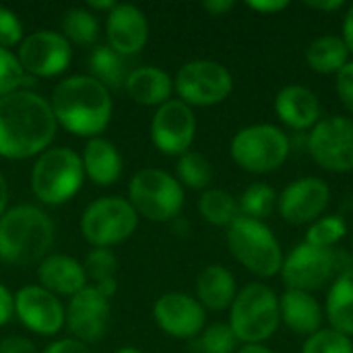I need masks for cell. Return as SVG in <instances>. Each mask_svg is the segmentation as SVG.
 <instances>
[{
	"label": "cell",
	"mask_w": 353,
	"mask_h": 353,
	"mask_svg": "<svg viewBox=\"0 0 353 353\" xmlns=\"http://www.w3.org/2000/svg\"><path fill=\"white\" fill-rule=\"evenodd\" d=\"M308 153L316 165L333 174L353 170V118L329 116L308 132Z\"/></svg>",
	"instance_id": "cell-12"
},
{
	"label": "cell",
	"mask_w": 353,
	"mask_h": 353,
	"mask_svg": "<svg viewBox=\"0 0 353 353\" xmlns=\"http://www.w3.org/2000/svg\"><path fill=\"white\" fill-rule=\"evenodd\" d=\"M290 137L275 124H250L240 128L232 143L234 163L248 174H271L290 157Z\"/></svg>",
	"instance_id": "cell-7"
},
{
	"label": "cell",
	"mask_w": 353,
	"mask_h": 353,
	"mask_svg": "<svg viewBox=\"0 0 353 353\" xmlns=\"http://www.w3.org/2000/svg\"><path fill=\"white\" fill-rule=\"evenodd\" d=\"M273 108L277 118L292 130H312L323 114L319 95L304 85H288L279 89Z\"/></svg>",
	"instance_id": "cell-20"
},
{
	"label": "cell",
	"mask_w": 353,
	"mask_h": 353,
	"mask_svg": "<svg viewBox=\"0 0 353 353\" xmlns=\"http://www.w3.org/2000/svg\"><path fill=\"white\" fill-rule=\"evenodd\" d=\"M128 203L134 207L139 217L155 223L174 221L184 207V186L176 176L163 170L145 168L128 182Z\"/></svg>",
	"instance_id": "cell-8"
},
{
	"label": "cell",
	"mask_w": 353,
	"mask_h": 353,
	"mask_svg": "<svg viewBox=\"0 0 353 353\" xmlns=\"http://www.w3.org/2000/svg\"><path fill=\"white\" fill-rule=\"evenodd\" d=\"M225 242L232 256L252 275L269 279L281 273L283 248L277 236L265 221L250 217H238L225 232Z\"/></svg>",
	"instance_id": "cell-4"
},
{
	"label": "cell",
	"mask_w": 353,
	"mask_h": 353,
	"mask_svg": "<svg viewBox=\"0 0 353 353\" xmlns=\"http://www.w3.org/2000/svg\"><path fill=\"white\" fill-rule=\"evenodd\" d=\"M238 296L236 277L223 265H207L196 277V300L205 310H230Z\"/></svg>",
	"instance_id": "cell-25"
},
{
	"label": "cell",
	"mask_w": 353,
	"mask_h": 353,
	"mask_svg": "<svg viewBox=\"0 0 353 353\" xmlns=\"http://www.w3.org/2000/svg\"><path fill=\"white\" fill-rule=\"evenodd\" d=\"M335 91L343 103V108L353 118V60H350L337 74H335Z\"/></svg>",
	"instance_id": "cell-39"
},
{
	"label": "cell",
	"mask_w": 353,
	"mask_h": 353,
	"mask_svg": "<svg viewBox=\"0 0 353 353\" xmlns=\"http://www.w3.org/2000/svg\"><path fill=\"white\" fill-rule=\"evenodd\" d=\"M228 325L242 345L269 341L281 325L279 296L261 281L244 285L230 306Z\"/></svg>",
	"instance_id": "cell-5"
},
{
	"label": "cell",
	"mask_w": 353,
	"mask_h": 353,
	"mask_svg": "<svg viewBox=\"0 0 353 353\" xmlns=\"http://www.w3.org/2000/svg\"><path fill=\"white\" fill-rule=\"evenodd\" d=\"M58 126L74 137H101L114 114L112 91L91 74H72L62 79L50 97Z\"/></svg>",
	"instance_id": "cell-2"
},
{
	"label": "cell",
	"mask_w": 353,
	"mask_h": 353,
	"mask_svg": "<svg viewBox=\"0 0 353 353\" xmlns=\"http://www.w3.org/2000/svg\"><path fill=\"white\" fill-rule=\"evenodd\" d=\"M89 68H91V77L95 81H99L103 87H108L110 91L124 87L126 77H128L124 56H120L108 43L95 46V50L91 52V58H89Z\"/></svg>",
	"instance_id": "cell-29"
},
{
	"label": "cell",
	"mask_w": 353,
	"mask_h": 353,
	"mask_svg": "<svg viewBox=\"0 0 353 353\" xmlns=\"http://www.w3.org/2000/svg\"><path fill=\"white\" fill-rule=\"evenodd\" d=\"M201 217L217 228H230L240 217L238 199L221 188H207L199 199Z\"/></svg>",
	"instance_id": "cell-30"
},
{
	"label": "cell",
	"mask_w": 353,
	"mask_h": 353,
	"mask_svg": "<svg viewBox=\"0 0 353 353\" xmlns=\"http://www.w3.org/2000/svg\"><path fill=\"white\" fill-rule=\"evenodd\" d=\"M341 37H343L345 46L350 48V54H353V2L347 6V12H345V17H343Z\"/></svg>",
	"instance_id": "cell-45"
},
{
	"label": "cell",
	"mask_w": 353,
	"mask_h": 353,
	"mask_svg": "<svg viewBox=\"0 0 353 353\" xmlns=\"http://www.w3.org/2000/svg\"><path fill=\"white\" fill-rule=\"evenodd\" d=\"M157 327L174 339H194L207 327V310L184 292H168L153 306Z\"/></svg>",
	"instance_id": "cell-17"
},
{
	"label": "cell",
	"mask_w": 353,
	"mask_h": 353,
	"mask_svg": "<svg viewBox=\"0 0 353 353\" xmlns=\"http://www.w3.org/2000/svg\"><path fill=\"white\" fill-rule=\"evenodd\" d=\"M39 353H91L89 345L72 339V337H64V339H58L54 343H50L46 350H41Z\"/></svg>",
	"instance_id": "cell-41"
},
{
	"label": "cell",
	"mask_w": 353,
	"mask_h": 353,
	"mask_svg": "<svg viewBox=\"0 0 353 353\" xmlns=\"http://www.w3.org/2000/svg\"><path fill=\"white\" fill-rule=\"evenodd\" d=\"M17 58L23 70L35 79L58 77L70 66L72 46L60 31L37 29L23 37Z\"/></svg>",
	"instance_id": "cell-13"
},
{
	"label": "cell",
	"mask_w": 353,
	"mask_h": 353,
	"mask_svg": "<svg viewBox=\"0 0 353 353\" xmlns=\"http://www.w3.org/2000/svg\"><path fill=\"white\" fill-rule=\"evenodd\" d=\"M234 6H236L234 0H205L203 2V8L213 17H221V14L230 12Z\"/></svg>",
	"instance_id": "cell-44"
},
{
	"label": "cell",
	"mask_w": 353,
	"mask_h": 353,
	"mask_svg": "<svg viewBox=\"0 0 353 353\" xmlns=\"http://www.w3.org/2000/svg\"><path fill=\"white\" fill-rule=\"evenodd\" d=\"M176 180L182 186L194 188V190H207V186L213 180V165L211 161L199 153V151H186L178 157L176 163Z\"/></svg>",
	"instance_id": "cell-33"
},
{
	"label": "cell",
	"mask_w": 353,
	"mask_h": 353,
	"mask_svg": "<svg viewBox=\"0 0 353 353\" xmlns=\"http://www.w3.org/2000/svg\"><path fill=\"white\" fill-rule=\"evenodd\" d=\"M302 353H353V339L329 329H321L319 333L306 337Z\"/></svg>",
	"instance_id": "cell-37"
},
{
	"label": "cell",
	"mask_w": 353,
	"mask_h": 353,
	"mask_svg": "<svg viewBox=\"0 0 353 353\" xmlns=\"http://www.w3.org/2000/svg\"><path fill=\"white\" fill-rule=\"evenodd\" d=\"M352 259H353V248H352Z\"/></svg>",
	"instance_id": "cell-51"
},
{
	"label": "cell",
	"mask_w": 353,
	"mask_h": 353,
	"mask_svg": "<svg viewBox=\"0 0 353 353\" xmlns=\"http://www.w3.org/2000/svg\"><path fill=\"white\" fill-rule=\"evenodd\" d=\"M341 273V256L335 248H319L306 242H300L283 259L281 279L285 290L300 292H319L335 281Z\"/></svg>",
	"instance_id": "cell-11"
},
{
	"label": "cell",
	"mask_w": 353,
	"mask_h": 353,
	"mask_svg": "<svg viewBox=\"0 0 353 353\" xmlns=\"http://www.w3.org/2000/svg\"><path fill=\"white\" fill-rule=\"evenodd\" d=\"M118 2H114V0H91L89 2V10L93 12V10H112L114 6H116Z\"/></svg>",
	"instance_id": "cell-49"
},
{
	"label": "cell",
	"mask_w": 353,
	"mask_h": 353,
	"mask_svg": "<svg viewBox=\"0 0 353 353\" xmlns=\"http://www.w3.org/2000/svg\"><path fill=\"white\" fill-rule=\"evenodd\" d=\"M14 316L25 329L41 337H54L66 325L64 304L41 285H25L14 294Z\"/></svg>",
	"instance_id": "cell-16"
},
{
	"label": "cell",
	"mask_w": 353,
	"mask_h": 353,
	"mask_svg": "<svg viewBox=\"0 0 353 353\" xmlns=\"http://www.w3.org/2000/svg\"><path fill=\"white\" fill-rule=\"evenodd\" d=\"M54 244V221L35 205H17L0 217V261L14 267L41 263Z\"/></svg>",
	"instance_id": "cell-3"
},
{
	"label": "cell",
	"mask_w": 353,
	"mask_h": 353,
	"mask_svg": "<svg viewBox=\"0 0 353 353\" xmlns=\"http://www.w3.org/2000/svg\"><path fill=\"white\" fill-rule=\"evenodd\" d=\"M60 33L70 41V46H91L99 35V21L95 12H91L89 8L77 6L64 12Z\"/></svg>",
	"instance_id": "cell-31"
},
{
	"label": "cell",
	"mask_w": 353,
	"mask_h": 353,
	"mask_svg": "<svg viewBox=\"0 0 353 353\" xmlns=\"http://www.w3.org/2000/svg\"><path fill=\"white\" fill-rule=\"evenodd\" d=\"M81 159H83L85 178H89L97 186H112L122 176V168H124L122 155L118 147L103 137L89 139L81 153Z\"/></svg>",
	"instance_id": "cell-23"
},
{
	"label": "cell",
	"mask_w": 353,
	"mask_h": 353,
	"mask_svg": "<svg viewBox=\"0 0 353 353\" xmlns=\"http://www.w3.org/2000/svg\"><path fill=\"white\" fill-rule=\"evenodd\" d=\"M174 91L190 108H211L232 95L234 77L221 62L199 58L180 66L174 77Z\"/></svg>",
	"instance_id": "cell-9"
},
{
	"label": "cell",
	"mask_w": 353,
	"mask_h": 353,
	"mask_svg": "<svg viewBox=\"0 0 353 353\" xmlns=\"http://www.w3.org/2000/svg\"><path fill=\"white\" fill-rule=\"evenodd\" d=\"M83 180V159L70 147L46 149L31 168V190L39 203L50 207L68 203L81 190Z\"/></svg>",
	"instance_id": "cell-6"
},
{
	"label": "cell",
	"mask_w": 353,
	"mask_h": 353,
	"mask_svg": "<svg viewBox=\"0 0 353 353\" xmlns=\"http://www.w3.org/2000/svg\"><path fill=\"white\" fill-rule=\"evenodd\" d=\"M151 141L163 155L180 157L190 151L196 137V116L190 105L180 99H170L155 108L151 118Z\"/></svg>",
	"instance_id": "cell-14"
},
{
	"label": "cell",
	"mask_w": 353,
	"mask_h": 353,
	"mask_svg": "<svg viewBox=\"0 0 353 353\" xmlns=\"http://www.w3.org/2000/svg\"><path fill=\"white\" fill-rule=\"evenodd\" d=\"M277 192L271 184L267 182H252L242 196L238 199V207H240V215L242 217H250L256 221L267 219L275 209H277Z\"/></svg>",
	"instance_id": "cell-32"
},
{
	"label": "cell",
	"mask_w": 353,
	"mask_h": 353,
	"mask_svg": "<svg viewBox=\"0 0 353 353\" xmlns=\"http://www.w3.org/2000/svg\"><path fill=\"white\" fill-rule=\"evenodd\" d=\"M6 203H8V184H6V178L0 170V217L6 211Z\"/></svg>",
	"instance_id": "cell-47"
},
{
	"label": "cell",
	"mask_w": 353,
	"mask_h": 353,
	"mask_svg": "<svg viewBox=\"0 0 353 353\" xmlns=\"http://www.w3.org/2000/svg\"><path fill=\"white\" fill-rule=\"evenodd\" d=\"M347 234V223L341 215H325L308 225L306 230V244L319 248H335Z\"/></svg>",
	"instance_id": "cell-34"
},
{
	"label": "cell",
	"mask_w": 353,
	"mask_h": 353,
	"mask_svg": "<svg viewBox=\"0 0 353 353\" xmlns=\"http://www.w3.org/2000/svg\"><path fill=\"white\" fill-rule=\"evenodd\" d=\"M0 353H39L35 343L21 335H8L0 341Z\"/></svg>",
	"instance_id": "cell-40"
},
{
	"label": "cell",
	"mask_w": 353,
	"mask_h": 353,
	"mask_svg": "<svg viewBox=\"0 0 353 353\" xmlns=\"http://www.w3.org/2000/svg\"><path fill=\"white\" fill-rule=\"evenodd\" d=\"M83 269L87 273V281H91V285L101 296H105L110 300L116 294V290H118V281H116L118 259L112 248H93L87 254Z\"/></svg>",
	"instance_id": "cell-28"
},
{
	"label": "cell",
	"mask_w": 353,
	"mask_h": 353,
	"mask_svg": "<svg viewBox=\"0 0 353 353\" xmlns=\"http://www.w3.org/2000/svg\"><path fill=\"white\" fill-rule=\"evenodd\" d=\"M236 353H275L273 350H269L265 343H246V345H240Z\"/></svg>",
	"instance_id": "cell-48"
},
{
	"label": "cell",
	"mask_w": 353,
	"mask_h": 353,
	"mask_svg": "<svg viewBox=\"0 0 353 353\" xmlns=\"http://www.w3.org/2000/svg\"><path fill=\"white\" fill-rule=\"evenodd\" d=\"M350 56L341 35H321L306 48V64L319 74H337L350 62Z\"/></svg>",
	"instance_id": "cell-27"
},
{
	"label": "cell",
	"mask_w": 353,
	"mask_h": 353,
	"mask_svg": "<svg viewBox=\"0 0 353 353\" xmlns=\"http://www.w3.org/2000/svg\"><path fill=\"white\" fill-rule=\"evenodd\" d=\"M124 89L139 105L159 108L172 99L174 79L159 66H139L128 72Z\"/></svg>",
	"instance_id": "cell-24"
},
{
	"label": "cell",
	"mask_w": 353,
	"mask_h": 353,
	"mask_svg": "<svg viewBox=\"0 0 353 353\" xmlns=\"http://www.w3.org/2000/svg\"><path fill=\"white\" fill-rule=\"evenodd\" d=\"M25 31L19 14L6 6H0V48H14L23 41Z\"/></svg>",
	"instance_id": "cell-38"
},
{
	"label": "cell",
	"mask_w": 353,
	"mask_h": 353,
	"mask_svg": "<svg viewBox=\"0 0 353 353\" xmlns=\"http://www.w3.org/2000/svg\"><path fill=\"white\" fill-rule=\"evenodd\" d=\"M114 353H143V352H139L137 347H130V345H124V347H120L118 352H114Z\"/></svg>",
	"instance_id": "cell-50"
},
{
	"label": "cell",
	"mask_w": 353,
	"mask_h": 353,
	"mask_svg": "<svg viewBox=\"0 0 353 353\" xmlns=\"http://www.w3.org/2000/svg\"><path fill=\"white\" fill-rule=\"evenodd\" d=\"M37 279L43 290H48L54 296H68L72 298L83 288L89 285L87 273L83 269V263L77 261L70 254H48L37 265Z\"/></svg>",
	"instance_id": "cell-21"
},
{
	"label": "cell",
	"mask_w": 353,
	"mask_h": 353,
	"mask_svg": "<svg viewBox=\"0 0 353 353\" xmlns=\"http://www.w3.org/2000/svg\"><path fill=\"white\" fill-rule=\"evenodd\" d=\"M248 8L256 10V12H263V14H275V12H281L290 6L288 0H250L246 2Z\"/></svg>",
	"instance_id": "cell-43"
},
{
	"label": "cell",
	"mask_w": 353,
	"mask_h": 353,
	"mask_svg": "<svg viewBox=\"0 0 353 353\" xmlns=\"http://www.w3.org/2000/svg\"><path fill=\"white\" fill-rule=\"evenodd\" d=\"M108 46L120 56L139 54L149 41V21L134 4H116L105 19Z\"/></svg>",
	"instance_id": "cell-19"
},
{
	"label": "cell",
	"mask_w": 353,
	"mask_h": 353,
	"mask_svg": "<svg viewBox=\"0 0 353 353\" xmlns=\"http://www.w3.org/2000/svg\"><path fill=\"white\" fill-rule=\"evenodd\" d=\"M110 300L93 285H87L74 294L66 306V327L72 339L85 345L103 339L110 325Z\"/></svg>",
	"instance_id": "cell-18"
},
{
	"label": "cell",
	"mask_w": 353,
	"mask_h": 353,
	"mask_svg": "<svg viewBox=\"0 0 353 353\" xmlns=\"http://www.w3.org/2000/svg\"><path fill=\"white\" fill-rule=\"evenodd\" d=\"M279 314L281 323L292 333L304 337L319 333L325 321V308L321 302L312 294L300 290H285L279 296Z\"/></svg>",
	"instance_id": "cell-22"
},
{
	"label": "cell",
	"mask_w": 353,
	"mask_h": 353,
	"mask_svg": "<svg viewBox=\"0 0 353 353\" xmlns=\"http://www.w3.org/2000/svg\"><path fill=\"white\" fill-rule=\"evenodd\" d=\"M238 345L240 341L228 323H213L205 327L196 341V347L201 353H236Z\"/></svg>",
	"instance_id": "cell-36"
},
{
	"label": "cell",
	"mask_w": 353,
	"mask_h": 353,
	"mask_svg": "<svg viewBox=\"0 0 353 353\" xmlns=\"http://www.w3.org/2000/svg\"><path fill=\"white\" fill-rule=\"evenodd\" d=\"M331 203V188L323 178L304 176L294 180L277 196V211L292 225H310L323 217Z\"/></svg>",
	"instance_id": "cell-15"
},
{
	"label": "cell",
	"mask_w": 353,
	"mask_h": 353,
	"mask_svg": "<svg viewBox=\"0 0 353 353\" xmlns=\"http://www.w3.org/2000/svg\"><path fill=\"white\" fill-rule=\"evenodd\" d=\"M14 316V294L0 283V327H4Z\"/></svg>",
	"instance_id": "cell-42"
},
{
	"label": "cell",
	"mask_w": 353,
	"mask_h": 353,
	"mask_svg": "<svg viewBox=\"0 0 353 353\" xmlns=\"http://www.w3.org/2000/svg\"><path fill=\"white\" fill-rule=\"evenodd\" d=\"M139 225V213L122 196L93 201L81 217V234L93 248H112L128 240Z\"/></svg>",
	"instance_id": "cell-10"
},
{
	"label": "cell",
	"mask_w": 353,
	"mask_h": 353,
	"mask_svg": "<svg viewBox=\"0 0 353 353\" xmlns=\"http://www.w3.org/2000/svg\"><path fill=\"white\" fill-rule=\"evenodd\" d=\"M306 6L321 10V12H335L339 8H343V0H308Z\"/></svg>",
	"instance_id": "cell-46"
},
{
	"label": "cell",
	"mask_w": 353,
	"mask_h": 353,
	"mask_svg": "<svg viewBox=\"0 0 353 353\" xmlns=\"http://www.w3.org/2000/svg\"><path fill=\"white\" fill-rule=\"evenodd\" d=\"M325 319L331 329L353 339V269L341 271L329 288Z\"/></svg>",
	"instance_id": "cell-26"
},
{
	"label": "cell",
	"mask_w": 353,
	"mask_h": 353,
	"mask_svg": "<svg viewBox=\"0 0 353 353\" xmlns=\"http://www.w3.org/2000/svg\"><path fill=\"white\" fill-rule=\"evenodd\" d=\"M35 77L27 74L17 58V52L0 48V97L10 95L19 89H31Z\"/></svg>",
	"instance_id": "cell-35"
},
{
	"label": "cell",
	"mask_w": 353,
	"mask_h": 353,
	"mask_svg": "<svg viewBox=\"0 0 353 353\" xmlns=\"http://www.w3.org/2000/svg\"><path fill=\"white\" fill-rule=\"evenodd\" d=\"M58 130L50 99L33 89L0 97V157L31 159L50 149Z\"/></svg>",
	"instance_id": "cell-1"
}]
</instances>
